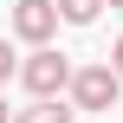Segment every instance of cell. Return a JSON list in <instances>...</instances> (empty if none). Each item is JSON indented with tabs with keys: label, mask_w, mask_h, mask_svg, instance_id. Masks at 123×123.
<instances>
[{
	"label": "cell",
	"mask_w": 123,
	"mask_h": 123,
	"mask_svg": "<svg viewBox=\"0 0 123 123\" xmlns=\"http://www.w3.org/2000/svg\"><path fill=\"white\" fill-rule=\"evenodd\" d=\"M13 71H19V65H13V45H6V39H0V84H6V78H13Z\"/></svg>",
	"instance_id": "cell-6"
},
{
	"label": "cell",
	"mask_w": 123,
	"mask_h": 123,
	"mask_svg": "<svg viewBox=\"0 0 123 123\" xmlns=\"http://www.w3.org/2000/svg\"><path fill=\"white\" fill-rule=\"evenodd\" d=\"M123 91V78L110 71V65H84V71H71V97L84 104V110H110Z\"/></svg>",
	"instance_id": "cell-2"
},
{
	"label": "cell",
	"mask_w": 123,
	"mask_h": 123,
	"mask_svg": "<svg viewBox=\"0 0 123 123\" xmlns=\"http://www.w3.org/2000/svg\"><path fill=\"white\" fill-rule=\"evenodd\" d=\"M13 32L32 39V45H45V39L58 32V0H19V6H13Z\"/></svg>",
	"instance_id": "cell-3"
},
{
	"label": "cell",
	"mask_w": 123,
	"mask_h": 123,
	"mask_svg": "<svg viewBox=\"0 0 123 123\" xmlns=\"http://www.w3.org/2000/svg\"><path fill=\"white\" fill-rule=\"evenodd\" d=\"M97 6H104V0H58V19H71V26H91V19H97Z\"/></svg>",
	"instance_id": "cell-5"
},
{
	"label": "cell",
	"mask_w": 123,
	"mask_h": 123,
	"mask_svg": "<svg viewBox=\"0 0 123 123\" xmlns=\"http://www.w3.org/2000/svg\"><path fill=\"white\" fill-rule=\"evenodd\" d=\"M110 71H117V78H123V39H117V45H110Z\"/></svg>",
	"instance_id": "cell-7"
},
{
	"label": "cell",
	"mask_w": 123,
	"mask_h": 123,
	"mask_svg": "<svg viewBox=\"0 0 123 123\" xmlns=\"http://www.w3.org/2000/svg\"><path fill=\"white\" fill-rule=\"evenodd\" d=\"M0 123H13V110H6V97H0Z\"/></svg>",
	"instance_id": "cell-8"
},
{
	"label": "cell",
	"mask_w": 123,
	"mask_h": 123,
	"mask_svg": "<svg viewBox=\"0 0 123 123\" xmlns=\"http://www.w3.org/2000/svg\"><path fill=\"white\" fill-rule=\"evenodd\" d=\"M19 78H26V91H32V97H58V91L71 84V58H65V52H52V45H39V52L19 65Z\"/></svg>",
	"instance_id": "cell-1"
},
{
	"label": "cell",
	"mask_w": 123,
	"mask_h": 123,
	"mask_svg": "<svg viewBox=\"0 0 123 123\" xmlns=\"http://www.w3.org/2000/svg\"><path fill=\"white\" fill-rule=\"evenodd\" d=\"M13 123H71V110H65V104H52V97H39V104L13 110Z\"/></svg>",
	"instance_id": "cell-4"
},
{
	"label": "cell",
	"mask_w": 123,
	"mask_h": 123,
	"mask_svg": "<svg viewBox=\"0 0 123 123\" xmlns=\"http://www.w3.org/2000/svg\"><path fill=\"white\" fill-rule=\"evenodd\" d=\"M104 6H123V0H104Z\"/></svg>",
	"instance_id": "cell-9"
}]
</instances>
